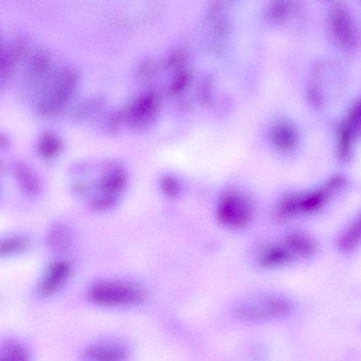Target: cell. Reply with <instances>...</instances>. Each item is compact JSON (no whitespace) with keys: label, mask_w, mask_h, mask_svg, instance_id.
Segmentation results:
<instances>
[{"label":"cell","mask_w":361,"mask_h":361,"mask_svg":"<svg viewBox=\"0 0 361 361\" xmlns=\"http://www.w3.org/2000/svg\"><path fill=\"white\" fill-rule=\"evenodd\" d=\"M270 140L272 144L282 151L293 149L298 142V133L290 123L281 121L275 123L270 130Z\"/></svg>","instance_id":"cell-11"},{"label":"cell","mask_w":361,"mask_h":361,"mask_svg":"<svg viewBox=\"0 0 361 361\" xmlns=\"http://www.w3.org/2000/svg\"><path fill=\"white\" fill-rule=\"evenodd\" d=\"M282 243L295 258H309L314 255L317 250L315 240L309 235L300 232L287 234Z\"/></svg>","instance_id":"cell-12"},{"label":"cell","mask_w":361,"mask_h":361,"mask_svg":"<svg viewBox=\"0 0 361 361\" xmlns=\"http://www.w3.org/2000/svg\"><path fill=\"white\" fill-rule=\"evenodd\" d=\"M190 80V75L188 73H181L174 80L171 85V91L173 92H178L185 87Z\"/></svg>","instance_id":"cell-26"},{"label":"cell","mask_w":361,"mask_h":361,"mask_svg":"<svg viewBox=\"0 0 361 361\" xmlns=\"http://www.w3.org/2000/svg\"><path fill=\"white\" fill-rule=\"evenodd\" d=\"M345 183L346 178L343 176L336 174L313 190L287 193L284 197L285 209L291 218L319 212L326 205L332 195L342 188Z\"/></svg>","instance_id":"cell-2"},{"label":"cell","mask_w":361,"mask_h":361,"mask_svg":"<svg viewBox=\"0 0 361 361\" xmlns=\"http://www.w3.org/2000/svg\"><path fill=\"white\" fill-rule=\"evenodd\" d=\"M295 258L283 244L272 245L264 249L259 255L257 262L263 268H272L292 262Z\"/></svg>","instance_id":"cell-13"},{"label":"cell","mask_w":361,"mask_h":361,"mask_svg":"<svg viewBox=\"0 0 361 361\" xmlns=\"http://www.w3.org/2000/svg\"><path fill=\"white\" fill-rule=\"evenodd\" d=\"M155 70V64L150 59L144 61L140 66L137 71L138 78L141 80H147L150 78Z\"/></svg>","instance_id":"cell-25"},{"label":"cell","mask_w":361,"mask_h":361,"mask_svg":"<svg viewBox=\"0 0 361 361\" xmlns=\"http://www.w3.org/2000/svg\"><path fill=\"white\" fill-rule=\"evenodd\" d=\"M87 295L91 302L105 307L135 305L146 298V293L140 286L117 280L93 282L87 289Z\"/></svg>","instance_id":"cell-1"},{"label":"cell","mask_w":361,"mask_h":361,"mask_svg":"<svg viewBox=\"0 0 361 361\" xmlns=\"http://www.w3.org/2000/svg\"><path fill=\"white\" fill-rule=\"evenodd\" d=\"M160 107V98L155 92H149L126 108L125 121L132 128L142 129L156 119Z\"/></svg>","instance_id":"cell-8"},{"label":"cell","mask_w":361,"mask_h":361,"mask_svg":"<svg viewBox=\"0 0 361 361\" xmlns=\"http://www.w3.org/2000/svg\"><path fill=\"white\" fill-rule=\"evenodd\" d=\"M185 55L182 52H176L168 60V63L171 66H178L185 60Z\"/></svg>","instance_id":"cell-27"},{"label":"cell","mask_w":361,"mask_h":361,"mask_svg":"<svg viewBox=\"0 0 361 361\" xmlns=\"http://www.w3.org/2000/svg\"><path fill=\"white\" fill-rule=\"evenodd\" d=\"M50 67V57L47 52L39 51L37 52L32 60V73L35 78H42L48 73Z\"/></svg>","instance_id":"cell-21"},{"label":"cell","mask_w":361,"mask_h":361,"mask_svg":"<svg viewBox=\"0 0 361 361\" xmlns=\"http://www.w3.org/2000/svg\"><path fill=\"white\" fill-rule=\"evenodd\" d=\"M330 35L343 50L352 53L359 46V34L354 19L348 7L341 2L334 3L328 11Z\"/></svg>","instance_id":"cell-4"},{"label":"cell","mask_w":361,"mask_h":361,"mask_svg":"<svg viewBox=\"0 0 361 361\" xmlns=\"http://www.w3.org/2000/svg\"><path fill=\"white\" fill-rule=\"evenodd\" d=\"M37 148L39 154L42 157L51 159L61 153L63 149V143L54 133L46 131L40 136Z\"/></svg>","instance_id":"cell-17"},{"label":"cell","mask_w":361,"mask_h":361,"mask_svg":"<svg viewBox=\"0 0 361 361\" xmlns=\"http://www.w3.org/2000/svg\"><path fill=\"white\" fill-rule=\"evenodd\" d=\"M128 350L121 343L111 341L88 345L82 353V361H125Z\"/></svg>","instance_id":"cell-10"},{"label":"cell","mask_w":361,"mask_h":361,"mask_svg":"<svg viewBox=\"0 0 361 361\" xmlns=\"http://www.w3.org/2000/svg\"><path fill=\"white\" fill-rule=\"evenodd\" d=\"M118 200V197L101 195L89 200V205L94 211L104 212L116 205Z\"/></svg>","instance_id":"cell-23"},{"label":"cell","mask_w":361,"mask_h":361,"mask_svg":"<svg viewBox=\"0 0 361 361\" xmlns=\"http://www.w3.org/2000/svg\"><path fill=\"white\" fill-rule=\"evenodd\" d=\"M15 177L23 192L28 195L39 193L41 185L37 176L25 164L17 162L14 166Z\"/></svg>","instance_id":"cell-14"},{"label":"cell","mask_w":361,"mask_h":361,"mask_svg":"<svg viewBox=\"0 0 361 361\" xmlns=\"http://www.w3.org/2000/svg\"><path fill=\"white\" fill-rule=\"evenodd\" d=\"M8 140L6 137H4L3 135L1 136V145L2 147H7L8 145Z\"/></svg>","instance_id":"cell-28"},{"label":"cell","mask_w":361,"mask_h":361,"mask_svg":"<svg viewBox=\"0 0 361 361\" xmlns=\"http://www.w3.org/2000/svg\"><path fill=\"white\" fill-rule=\"evenodd\" d=\"M160 187L163 192L171 198L178 196L181 188L179 180L171 175H165L161 178Z\"/></svg>","instance_id":"cell-22"},{"label":"cell","mask_w":361,"mask_h":361,"mask_svg":"<svg viewBox=\"0 0 361 361\" xmlns=\"http://www.w3.org/2000/svg\"><path fill=\"white\" fill-rule=\"evenodd\" d=\"M291 310L288 300L273 295L244 301L238 305L235 312L242 318L260 320L286 316Z\"/></svg>","instance_id":"cell-6"},{"label":"cell","mask_w":361,"mask_h":361,"mask_svg":"<svg viewBox=\"0 0 361 361\" xmlns=\"http://www.w3.org/2000/svg\"><path fill=\"white\" fill-rule=\"evenodd\" d=\"M216 215L224 226L231 228L246 226L252 216L250 203L244 196L236 191L224 192L217 203Z\"/></svg>","instance_id":"cell-5"},{"label":"cell","mask_w":361,"mask_h":361,"mask_svg":"<svg viewBox=\"0 0 361 361\" xmlns=\"http://www.w3.org/2000/svg\"><path fill=\"white\" fill-rule=\"evenodd\" d=\"M341 126L355 137L361 136V98L355 100L349 106Z\"/></svg>","instance_id":"cell-18"},{"label":"cell","mask_w":361,"mask_h":361,"mask_svg":"<svg viewBox=\"0 0 361 361\" xmlns=\"http://www.w3.org/2000/svg\"><path fill=\"white\" fill-rule=\"evenodd\" d=\"M0 361H29V355L20 343L6 341L1 347Z\"/></svg>","instance_id":"cell-19"},{"label":"cell","mask_w":361,"mask_h":361,"mask_svg":"<svg viewBox=\"0 0 361 361\" xmlns=\"http://www.w3.org/2000/svg\"><path fill=\"white\" fill-rule=\"evenodd\" d=\"M31 245L30 240L25 236H13L1 242L0 255L8 256L27 250Z\"/></svg>","instance_id":"cell-20"},{"label":"cell","mask_w":361,"mask_h":361,"mask_svg":"<svg viewBox=\"0 0 361 361\" xmlns=\"http://www.w3.org/2000/svg\"><path fill=\"white\" fill-rule=\"evenodd\" d=\"M128 176L123 168L117 163H111L106 165V171L94 183L78 181L73 184V190L78 194H85L93 188L99 191L93 197L101 195L118 197L126 188Z\"/></svg>","instance_id":"cell-7"},{"label":"cell","mask_w":361,"mask_h":361,"mask_svg":"<svg viewBox=\"0 0 361 361\" xmlns=\"http://www.w3.org/2000/svg\"><path fill=\"white\" fill-rule=\"evenodd\" d=\"M73 240V233L66 225L61 223L53 225L47 236V245L54 252L65 250Z\"/></svg>","instance_id":"cell-16"},{"label":"cell","mask_w":361,"mask_h":361,"mask_svg":"<svg viewBox=\"0 0 361 361\" xmlns=\"http://www.w3.org/2000/svg\"><path fill=\"white\" fill-rule=\"evenodd\" d=\"M78 81L74 69L66 67L56 74L49 89L37 104L38 111L44 116H54L64 109Z\"/></svg>","instance_id":"cell-3"},{"label":"cell","mask_w":361,"mask_h":361,"mask_svg":"<svg viewBox=\"0 0 361 361\" xmlns=\"http://www.w3.org/2000/svg\"><path fill=\"white\" fill-rule=\"evenodd\" d=\"M361 243V213L343 230L337 239V247L342 252L354 250Z\"/></svg>","instance_id":"cell-15"},{"label":"cell","mask_w":361,"mask_h":361,"mask_svg":"<svg viewBox=\"0 0 361 361\" xmlns=\"http://www.w3.org/2000/svg\"><path fill=\"white\" fill-rule=\"evenodd\" d=\"M289 6L288 2L278 1L274 3L268 11V17L271 20L280 22L288 14Z\"/></svg>","instance_id":"cell-24"},{"label":"cell","mask_w":361,"mask_h":361,"mask_svg":"<svg viewBox=\"0 0 361 361\" xmlns=\"http://www.w3.org/2000/svg\"><path fill=\"white\" fill-rule=\"evenodd\" d=\"M71 274V267L66 261L51 263L37 287V293L41 297L51 296L60 290L68 282Z\"/></svg>","instance_id":"cell-9"}]
</instances>
